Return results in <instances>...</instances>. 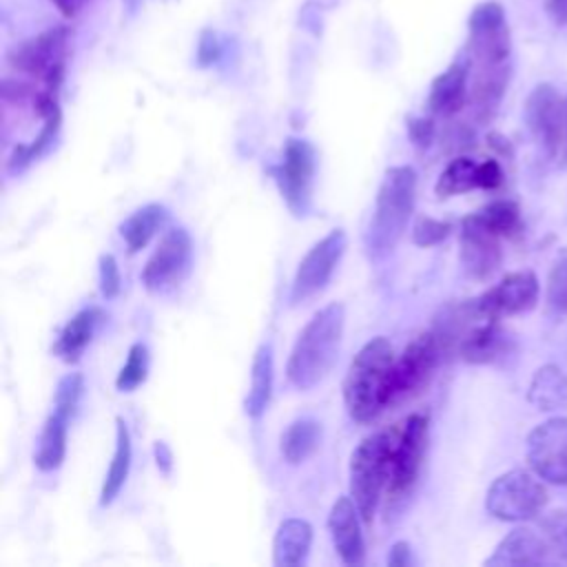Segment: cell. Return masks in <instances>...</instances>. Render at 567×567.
<instances>
[{"label":"cell","instance_id":"d590c367","mask_svg":"<svg viewBox=\"0 0 567 567\" xmlns=\"http://www.w3.org/2000/svg\"><path fill=\"white\" fill-rule=\"evenodd\" d=\"M452 230V224L450 221H441V219H434V217H427V215H421L416 221H414V228H412V241L416 246H436L441 244Z\"/></svg>","mask_w":567,"mask_h":567},{"label":"cell","instance_id":"d6986e66","mask_svg":"<svg viewBox=\"0 0 567 567\" xmlns=\"http://www.w3.org/2000/svg\"><path fill=\"white\" fill-rule=\"evenodd\" d=\"M470 97V58L452 62L441 75L434 78L427 95V109L432 115L452 117Z\"/></svg>","mask_w":567,"mask_h":567},{"label":"cell","instance_id":"8fae6325","mask_svg":"<svg viewBox=\"0 0 567 567\" xmlns=\"http://www.w3.org/2000/svg\"><path fill=\"white\" fill-rule=\"evenodd\" d=\"M470 40L467 58L472 64H505L509 62L512 38L505 20V11L498 2L487 0L474 7L467 20Z\"/></svg>","mask_w":567,"mask_h":567},{"label":"cell","instance_id":"4fadbf2b","mask_svg":"<svg viewBox=\"0 0 567 567\" xmlns=\"http://www.w3.org/2000/svg\"><path fill=\"white\" fill-rule=\"evenodd\" d=\"M527 463L551 485H567V419L554 416L527 434Z\"/></svg>","mask_w":567,"mask_h":567},{"label":"cell","instance_id":"f35d334b","mask_svg":"<svg viewBox=\"0 0 567 567\" xmlns=\"http://www.w3.org/2000/svg\"><path fill=\"white\" fill-rule=\"evenodd\" d=\"M503 184V168L496 159H483L476 168V188L494 190Z\"/></svg>","mask_w":567,"mask_h":567},{"label":"cell","instance_id":"277c9868","mask_svg":"<svg viewBox=\"0 0 567 567\" xmlns=\"http://www.w3.org/2000/svg\"><path fill=\"white\" fill-rule=\"evenodd\" d=\"M394 439L396 427L368 434L350 456V496L368 525L374 518L383 487H388Z\"/></svg>","mask_w":567,"mask_h":567},{"label":"cell","instance_id":"8d00e7d4","mask_svg":"<svg viewBox=\"0 0 567 567\" xmlns=\"http://www.w3.org/2000/svg\"><path fill=\"white\" fill-rule=\"evenodd\" d=\"M122 288V275L120 266L113 255H102L100 257V292L104 299H113L120 295Z\"/></svg>","mask_w":567,"mask_h":567},{"label":"cell","instance_id":"b9f144b4","mask_svg":"<svg viewBox=\"0 0 567 567\" xmlns=\"http://www.w3.org/2000/svg\"><path fill=\"white\" fill-rule=\"evenodd\" d=\"M155 463L159 467L162 474H171V467H173V452L171 447L164 443V441H157L155 443Z\"/></svg>","mask_w":567,"mask_h":567},{"label":"cell","instance_id":"ffe728a7","mask_svg":"<svg viewBox=\"0 0 567 567\" xmlns=\"http://www.w3.org/2000/svg\"><path fill=\"white\" fill-rule=\"evenodd\" d=\"M549 543L543 534L532 527L512 529L494 549V554L485 560V565L509 567V565H540L549 560Z\"/></svg>","mask_w":567,"mask_h":567},{"label":"cell","instance_id":"5bb4252c","mask_svg":"<svg viewBox=\"0 0 567 567\" xmlns=\"http://www.w3.org/2000/svg\"><path fill=\"white\" fill-rule=\"evenodd\" d=\"M525 122L536 140V144L545 151L547 157H558L563 122H565V97L551 84H538L525 102Z\"/></svg>","mask_w":567,"mask_h":567},{"label":"cell","instance_id":"3957f363","mask_svg":"<svg viewBox=\"0 0 567 567\" xmlns=\"http://www.w3.org/2000/svg\"><path fill=\"white\" fill-rule=\"evenodd\" d=\"M416 202V171L412 166H392L385 171L370 224L365 228V250L370 259L388 257L405 233Z\"/></svg>","mask_w":567,"mask_h":567},{"label":"cell","instance_id":"74e56055","mask_svg":"<svg viewBox=\"0 0 567 567\" xmlns=\"http://www.w3.org/2000/svg\"><path fill=\"white\" fill-rule=\"evenodd\" d=\"M408 135H410L414 146H419V148L430 146L434 142V135H436L434 120L432 117H410L408 120Z\"/></svg>","mask_w":567,"mask_h":567},{"label":"cell","instance_id":"7a4b0ae2","mask_svg":"<svg viewBox=\"0 0 567 567\" xmlns=\"http://www.w3.org/2000/svg\"><path fill=\"white\" fill-rule=\"evenodd\" d=\"M394 350L385 337L370 339L350 361L343 379V403L357 423L374 421L390 408Z\"/></svg>","mask_w":567,"mask_h":567},{"label":"cell","instance_id":"9c48e42d","mask_svg":"<svg viewBox=\"0 0 567 567\" xmlns=\"http://www.w3.org/2000/svg\"><path fill=\"white\" fill-rule=\"evenodd\" d=\"M427 443V414L414 412L396 427V439L392 447L390 461V478H388V496L392 501L403 498L412 485L416 483L423 452Z\"/></svg>","mask_w":567,"mask_h":567},{"label":"cell","instance_id":"6da1fadb","mask_svg":"<svg viewBox=\"0 0 567 567\" xmlns=\"http://www.w3.org/2000/svg\"><path fill=\"white\" fill-rule=\"evenodd\" d=\"M346 328V308L343 303H328L299 332L288 363V381L297 390H310L319 385L337 363L341 339Z\"/></svg>","mask_w":567,"mask_h":567},{"label":"cell","instance_id":"44dd1931","mask_svg":"<svg viewBox=\"0 0 567 567\" xmlns=\"http://www.w3.org/2000/svg\"><path fill=\"white\" fill-rule=\"evenodd\" d=\"M512 337L501 328L498 319H481L461 339L456 354L467 363H492L507 354Z\"/></svg>","mask_w":567,"mask_h":567},{"label":"cell","instance_id":"e575fe53","mask_svg":"<svg viewBox=\"0 0 567 567\" xmlns=\"http://www.w3.org/2000/svg\"><path fill=\"white\" fill-rule=\"evenodd\" d=\"M540 532L549 543L551 551L560 558H567V509H556L543 516Z\"/></svg>","mask_w":567,"mask_h":567},{"label":"cell","instance_id":"d6a6232c","mask_svg":"<svg viewBox=\"0 0 567 567\" xmlns=\"http://www.w3.org/2000/svg\"><path fill=\"white\" fill-rule=\"evenodd\" d=\"M84 392V379L78 372H71L58 381L55 394H53V412H58L64 419H71L80 405Z\"/></svg>","mask_w":567,"mask_h":567},{"label":"cell","instance_id":"5b68a950","mask_svg":"<svg viewBox=\"0 0 567 567\" xmlns=\"http://www.w3.org/2000/svg\"><path fill=\"white\" fill-rule=\"evenodd\" d=\"M547 503L543 478L532 470H509L492 481L485 494V509L507 523H520L538 516Z\"/></svg>","mask_w":567,"mask_h":567},{"label":"cell","instance_id":"836d02e7","mask_svg":"<svg viewBox=\"0 0 567 567\" xmlns=\"http://www.w3.org/2000/svg\"><path fill=\"white\" fill-rule=\"evenodd\" d=\"M547 308L554 315L567 312V252H563L547 275Z\"/></svg>","mask_w":567,"mask_h":567},{"label":"cell","instance_id":"f1b7e54d","mask_svg":"<svg viewBox=\"0 0 567 567\" xmlns=\"http://www.w3.org/2000/svg\"><path fill=\"white\" fill-rule=\"evenodd\" d=\"M66 423L69 419L60 416L58 412H51L49 419L44 421L38 439V450L33 454L38 470L53 472L62 465L66 454Z\"/></svg>","mask_w":567,"mask_h":567},{"label":"cell","instance_id":"1f68e13d","mask_svg":"<svg viewBox=\"0 0 567 567\" xmlns=\"http://www.w3.org/2000/svg\"><path fill=\"white\" fill-rule=\"evenodd\" d=\"M146 372H148V348L144 343H133L128 350V357L115 379L117 390H122V392L135 390L137 385L144 383Z\"/></svg>","mask_w":567,"mask_h":567},{"label":"cell","instance_id":"cb8c5ba5","mask_svg":"<svg viewBox=\"0 0 567 567\" xmlns=\"http://www.w3.org/2000/svg\"><path fill=\"white\" fill-rule=\"evenodd\" d=\"M115 452L111 458V465L106 470L102 489H100V505L106 507L111 505L117 494L122 492L126 478H128V470H131V456H133V447H131V432L124 423L122 416L115 419Z\"/></svg>","mask_w":567,"mask_h":567},{"label":"cell","instance_id":"ab89813d","mask_svg":"<svg viewBox=\"0 0 567 567\" xmlns=\"http://www.w3.org/2000/svg\"><path fill=\"white\" fill-rule=\"evenodd\" d=\"M219 58V42L217 35L213 31H204L199 38V47H197V60L202 66L213 64Z\"/></svg>","mask_w":567,"mask_h":567},{"label":"cell","instance_id":"9a60e30c","mask_svg":"<svg viewBox=\"0 0 567 567\" xmlns=\"http://www.w3.org/2000/svg\"><path fill=\"white\" fill-rule=\"evenodd\" d=\"M538 292L536 275L532 270H516L476 297V306L483 317L503 319L532 310L538 301Z\"/></svg>","mask_w":567,"mask_h":567},{"label":"cell","instance_id":"e0dca14e","mask_svg":"<svg viewBox=\"0 0 567 567\" xmlns=\"http://www.w3.org/2000/svg\"><path fill=\"white\" fill-rule=\"evenodd\" d=\"M361 514L352 498L341 496L334 501L330 514H328V529L330 538L334 543V549L339 558L346 565H363L365 560V543L361 534Z\"/></svg>","mask_w":567,"mask_h":567},{"label":"cell","instance_id":"83f0119b","mask_svg":"<svg viewBox=\"0 0 567 567\" xmlns=\"http://www.w3.org/2000/svg\"><path fill=\"white\" fill-rule=\"evenodd\" d=\"M168 210L162 204H146L137 208L133 215H128L120 224V235L128 248V252L142 250L151 237L166 224Z\"/></svg>","mask_w":567,"mask_h":567},{"label":"cell","instance_id":"f6af8a7d","mask_svg":"<svg viewBox=\"0 0 567 567\" xmlns=\"http://www.w3.org/2000/svg\"><path fill=\"white\" fill-rule=\"evenodd\" d=\"M560 166H567V97H565V122H563V137H560V151L558 157Z\"/></svg>","mask_w":567,"mask_h":567},{"label":"cell","instance_id":"60d3db41","mask_svg":"<svg viewBox=\"0 0 567 567\" xmlns=\"http://www.w3.org/2000/svg\"><path fill=\"white\" fill-rule=\"evenodd\" d=\"M414 556H412V547L405 543V540H396L392 547H390V554H388V565L392 567H408V565H414Z\"/></svg>","mask_w":567,"mask_h":567},{"label":"cell","instance_id":"7bdbcfd3","mask_svg":"<svg viewBox=\"0 0 567 567\" xmlns=\"http://www.w3.org/2000/svg\"><path fill=\"white\" fill-rule=\"evenodd\" d=\"M547 13L556 27H567V0H547Z\"/></svg>","mask_w":567,"mask_h":567},{"label":"cell","instance_id":"7402d4cb","mask_svg":"<svg viewBox=\"0 0 567 567\" xmlns=\"http://www.w3.org/2000/svg\"><path fill=\"white\" fill-rule=\"evenodd\" d=\"M102 321H104V312L97 306L82 308L62 328V332H60V337H58V341L53 346V352L62 361L75 363L82 357L84 348L91 343V339L97 332Z\"/></svg>","mask_w":567,"mask_h":567},{"label":"cell","instance_id":"ee69618b","mask_svg":"<svg viewBox=\"0 0 567 567\" xmlns=\"http://www.w3.org/2000/svg\"><path fill=\"white\" fill-rule=\"evenodd\" d=\"M55 7H58V11L62 13V16H66V18H73L84 4H86V0H51Z\"/></svg>","mask_w":567,"mask_h":567},{"label":"cell","instance_id":"ac0fdd59","mask_svg":"<svg viewBox=\"0 0 567 567\" xmlns=\"http://www.w3.org/2000/svg\"><path fill=\"white\" fill-rule=\"evenodd\" d=\"M509 62L505 64H472L470 62V97L467 104L478 122H487L507 89Z\"/></svg>","mask_w":567,"mask_h":567},{"label":"cell","instance_id":"30bf717a","mask_svg":"<svg viewBox=\"0 0 567 567\" xmlns=\"http://www.w3.org/2000/svg\"><path fill=\"white\" fill-rule=\"evenodd\" d=\"M193 266V239L186 228L177 226L164 233L157 248L142 270V284L148 292H166L179 286Z\"/></svg>","mask_w":567,"mask_h":567},{"label":"cell","instance_id":"7c38bea8","mask_svg":"<svg viewBox=\"0 0 567 567\" xmlns=\"http://www.w3.org/2000/svg\"><path fill=\"white\" fill-rule=\"evenodd\" d=\"M346 246H348L346 233L341 228H334L306 252V257L299 261V268L292 279V288H290V301L295 306L312 299L317 292L326 288V284L330 281L334 268L339 266L346 252Z\"/></svg>","mask_w":567,"mask_h":567},{"label":"cell","instance_id":"ba28073f","mask_svg":"<svg viewBox=\"0 0 567 567\" xmlns=\"http://www.w3.org/2000/svg\"><path fill=\"white\" fill-rule=\"evenodd\" d=\"M64 55L66 29L55 27L16 44L9 51V64L20 73L42 80L44 89L58 91L64 78Z\"/></svg>","mask_w":567,"mask_h":567},{"label":"cell","instance_id":"4dcf8cb0","mask_svg":"<svg viewBox=\"0 0 567 567\" xmlns=\"http://www.w3.org/2000/svg\"><path fill=\"white\" fill-rule=\"evenodd\" d=\"M474 217L494 235L512 237L520 230V208L512 199H496L474 213Z\"/></svg>","mask_w":567,"mask_h":567},{"label":"cell","instance_id":"484cf974","mask_svg":"<svg viewBox=\"0 0 567 567\" xmlns=\"http://www.w3.org/2000/svg\"><path fill=\"white\" fill-rule=\"evenodd\" d=\"M272 379H275V363H272V348L268 343H261L252 357L250 365V390L246 396V414L252 419H259L272 394Z\"/></svg>","mask_w":567,"mask_h":567},{"label":"cell","instance_id":"4316f807","mask_svg":"<svg viewBox=\"0 0 567 567\" xmlns=\"http://www.w3.org/2000/svg\"><path fill=\"white\" fill-rule=\"evenodd\" d=\"M319 441H321V423L315 421L312 416H301V419H295L284 430L279 450L286 463L299 465L315 454V450L319 447Z\"/></svg>","mask_w":567,"mask_h":567},{"label":"cell","instance_id":"d4e9b609","mask_svg":"<svg viewBox=\"0 0 567 567\" xmlns=\"http://www.w3.org/2000/svg\"><path fill=\"white\" fill-rule=\"evenodd\" d=\"M527 401L543 412L565 408L567 405V374L554 363L540 365L529 381Z\"/></svg>","mask_w":567,"mask_h":567},{"label":"cell","instance_id":"603a6c76","mask_svg":"<svg viewBox=\"0 0 567 567\" xmlns=\"http://www.w3.org/2000/svg\"><path fill=\"white\" fill-rule=\"evenodd\" d=\"M312 545V525L303 518H286L272 538V563L295 567L306 563Z\"/></svg>","mask_w":567,"mask_h":567},{"label":"cell","instance_id":"52a82bcc","mask_svg":"<svg viewBox=\"0 0 567 567\" xmlns=\"http://www.w3.org/2000/svg\"><path fill=\"white\" fill-rule=\"evenodd\" d=\"M317 155L310 142L288 137L279 166L272 168L279 193L295 217H303L310 210L312 184H315Z\"/></svg>","mask_w":567,"mask_h":567},{"label":"cell","instance_id":"8992f818","mask_svg":"<svg viewBox=\"0 0 567 567\" xmlns=\"http://www.w3.org/2000/svg\"><path fill=\"white\" fill-rule=\"evenodd\" d=\"M443 359V350L432 330L416 334L394 361L392 368V388H390V408L403 401H410L434 377L436 365Z\"/></svg>","mask_w":567,"mask_h":567},{"label":"cell","instance_id":"f546056e","mask_svg":"<svg viewBox=\"0 0 567 567\" xmlns=\"http://www.w3.org/2000/svg\"><path fill=\"white\" fill-rule=\"evenodd\" d=\"M476 168H478V162H474L472 157L467 155L454 157L439 175L434 184V193L439 197H454L476 188Z\"/></svg>","mask_w":567,"mask_h":567},{"label":"cell","instance_id":"2e32d148","mask_svg":"<svg viewBox=\"0 0 567 567\" xmlns=\"http://www.w3.org/2000/svg\"><path fill=\"white\" fill-rule=\"evenodd\" d=\"M461 264L474 279H487L501 264V237L487 230L474 213L461 221Z\"/></svg>","mask_w":567,"mask_h":567}]
</instances>
